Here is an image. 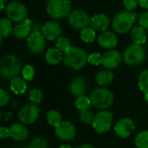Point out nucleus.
<instances>
[{
  "instance_id": "obj_17",
  "label": "nucleus",
  "mask_w": 148,
  "mask_h": 148,
  "mask_svg": "<svg viewBox=\"0 0 148 148\" xmlns=\"http://www.w3.org/2000/svg\"><path fill=\"white\" fill-rule=\"evenodd\" d=\"M31 20L25 19L22 23H18L13 28V35L18 39H23L29 37L31 34Z\"/></svg>"
},
{
  "instance_id": "obj_31",
  "label": "nucleus",
  "mask_w": 148,
  "mask_h": 148,
  "mask_svg": "<svg viewBox=\"0 0 148 148\" xmlns=\"http://www.w3.org/2000/svg\"><path fill=\"white\" fill-rule=\"evenodd\" d=\"M139 88L143 93H148V69L140 73L139 76Z\"/></svg>"
},
{
  "instance_id": "obj_46",
  "label": "nucleus",
  "mask_w": 148,
  "mask_h": 148,
  "mask_svg": "<svg viewBox=\"0 0 148 148\" xmlns=\"http://www.w3.org/2000/svg\"><path fill=\"white\" fill-rule=\"evenodd\" d=\"M3 1H6V0H3Z\"/></svg>"
},
{
  "instance_id": "obj_20",
  "label": "nucleus",
  "mask_w": 148,
  "mask_h": 148,
  "mask_svg": "<svg viewBox=\"0 0 148 148\" xmlns=\"http://www.w3.org/2000/svg\"><path fill=\"white\" fill-rule=\"evenodd\" d=\"M110 23V20L105 14H96L91 18L90 26L97 31H105Z\"/></svg>"
},
{
  "instance_id": "obj_8",
  "label": "nucleus",
  "mask_w": 148,
  "mask_h": 148,
  "mask_svg": "<svg viewBox=\"0 0 148 148\" xmlns=\"http://www.w3.org/2000/svg\"><path fill=\"white\" fill-rule=\"evenodd\" d=\"M113 123V114L108 110H102L95 114L94 121H93V127L94 129L99 134L107 133Z\"/></svg>"
},
{
  "instance_id": "obj_12",
  "label": "nucleus",
  "mask_w": 148,
  "mask_h": 148,
  "mask_svg": "<svg viewBox=\"0 0 148 148\" xmlns=\"http://www.w3.org/2000/svg\"><path fill=\"white\" fill-rule=\"evenodd\" d=\"M56 134L62 140H71L76 135V129L72 123L62 121L56 127Z\"/></svg>"
},
{
  "instance_id": "obj_9",
  "label": "nucleus",
  "mask_w": 148,
  "mask_h": 148,
  "mask_svg": "<svg viewBox=\"0 0 148 148\" xmlns=\"http://www.w3.org/2000/svg\"><path fill=\"white\" fill-rule=\"evenodd\" d=\"M91 18L88 14L82 10H76L70 12L69 16V25L76 29H82L86 27H88L90 24Z\"/></svg>"
},
{
  "instance_id": "obj_6",
  "label": "nucleus",
  "mask_w": 148,
  "mask_h": 148,
  "mask_svg": "<svg viewBox=\"0 0 148 148\" xmlns=\"http://www.w3.org/2000/svg\"><path fill=\"white\" fill-rule=\"evenodd\" d=\"M146 55V49L142 44L134 43L126 49L123 55V59L127 65L135 67L140 65L145 61Z\"/></svg>"
},
{
  "instance_id": "obj_40",
  "label": "nucleus",
  "mask_w": 148,
  "mask_h": 148,
  "mask_svg": "<svg viewBox=\"0 0 148 148\" xmlns=\"http://www.w3.org/2000/svg\"><path fill=\"white\" fill-rule=\"evenodd\" d=\"M10 136V128L7 127H1L0 128V138L1 139H5Z\"/></svg>"
},
{
  "instance_id": "obj_42",
  "label": "nucleus",
  "mask_w": 148,
  "mask_h": 148,
  "mask_svg": "<svg viewBox=\"0 0 148 148\" xmlns=\"http://www.w3.org/2000/svg\"><path fill=\"white\" fill-rule=\"evenodd\" d=\"M77 148H95V147H94L93 146L89 145V144H84V145H82V146L78 147Z\"/></svg>"
},
{
  "instance_id": "obj_39",
  "label": "nucleus",
  "mask_w": 148,
  "mask_h": 148,
  "mask_svg": "<svg viewBox=\"0 0 148 148\" xmlns=\"http://www.w3.org/2000/svg\"><path fill=\"white\" fill-rule=\"evenodd\" d=\"M10 101V95L9 94L4 90V89H1L0 90V105L1 106H5Z\"/></svg>"
},
{
  "instance_id": "obj_29",
  "label": "nucleus",
  "mask_w": 148,
  "mask_h": 148,
  "mask_svg": "<svg viewBox=\"0 0 148 148\" xmlns=\"http://www.w3.org/2000/svg\"><path fill=\"white\" fill-rule=\"evenodd\" d=\"M90 104H92L90 98L85 95L78 96L75 100V106L80 111L88 109V108L90 107Z\"/></svg>"
},
{
  "instance_id": "obj_36",
  "label": "nucleus",
  "mask_w": 148,
  "mask_h": 148,
  "mask_svg": "<svg viewBox=\"0 0 148 148\" xmlns=\"http://www.w3.org/2000/svg\"><path fill=\"white\" fill-rule=\"evenodd\" d=\"M88 62L95 66H99L102 63V55H101L100 53H92L88 55Z\"/></svg>"
},
{
  "instance_id": "obj_28",
  "label": "nucleus",
  "mask_w": 148,
  "mask_h": 148,
  "mask_svg": "<svg viewBox=\"0 0 148 148\" xmlns=\"http://www.w3.org/2000/svg\"><path fill=\"white\" fill-rule=\"evenodd\" d=\"M47 121L54 127H57L62 122V115L56 110H50L47 114Z\"/></svg>"
},
{
  "instance_id": "obj_35",
  "label": "nucleus",
  "mask_w": 148,
  "mask_h": 148,
  "mask_svg": "<svg viewBox=\"0 0 148 148\" xmlns=\"http://www.w3.org/2000/svg\"><path fill=\"white\" fill-rule=\"evenodd\" d=\"M28 148H48V144L45 139L42 137H37L29 143Z\"/></svg>"
},
{
  "instance_id": "obj_3",
  "label": "nucleus",
  "mask_w": 148,
  "mask_h": 148,
  "mask_svg": "<svg viewBox=\"0 0 148 148\" xmlns=\"http://www.w3.org/2000/svg\"><path fill=\"white\" fill-rule=\"evenodd\" d=\"M138 17L137 13L121 11L113 19V28L118 34H126L130 31Z\"/></svg>"
},
{
  "instance_id": "obj_41",
  "label": "nucleus",
  "mask_w": 148,
  "mask_h": 148,
  "mask_svg": "<svg viewBox=\"0 0 148 148\" xmlns=\"http://www.w3.org/2000/svg\"><path fill=\"white\" fill-rule=\"evenodd\" d=\"M139 3L142 8L148 10V0H139Z\"/></svg>"
},
{
  "instance_id": "obj_19",
  "label": "nucleus",
  "mask_w": 148,
  "mask_h": 148,
  "mask_svg": "<svg viewBox=\"0 0 148 148\" xmlns=\"http://www.w3.org/2000/svg\"><path fill=\"white\" fill-rule=\"evenodd\" d=\"M29 131L27 127L21 123H14L10 127V137L15 140H24L28 138Z\"/></svg>"
},
{
  "instance_id": "obj_13",
  "label": "nucleus",
  "mask_w": 148,
  "mask_h": 148,
  "mask_svg": "<svg viewBox=\"0 0 148 148\" xmlns=\"http://www.w3.org/2000/svg\"><path fill=\"white\" fill-rule=\"evenodd\" d=\"M42 33L49 41L57 40L62 35V27L56 21L47 22L42 27Z\"/></svg>"
},
{
  "instance_id": "obj_38",
  "label": "nucleus",
  "mask_w": 148,
  "mask_h": 148,
  "mask_svg": "<svg viewBox=\"0 0 148 148\" xmlns=\"http://www.w3.org/2000/svg\"><path fill=\"white\" fill-rule=\"evenodd\" d=\"M123 4L127 10H135L140 3L139 0H123Z\"/></svg>"
},
{
  "instance_id": "obj_24",
  "label": "nucleus",
  "mask_w": 148,
  "mask_h": 148,
  "mask_svg": "<svg viewBox=\"0 0 148 148\" xmlns=\"http://www.w3.org/2000/svg\"><path fill=\"white\" fill-rule=\"evenodd\" d=\"M10 89L16 95L24 94L27 89V84L24 79L21 77H15L10 80Z\"/></svg>"
},
{
  "instance_id": "obj_25",
  "label": "nucleus",
  "mask_w": 148,
  "mask_h": 148,
  "mask_svg": "<svg viewBox=\"0 0 148 148\" xmlns=\"http://www.w3.org/2000/svg\"><path fill=\"white\" fill-rule=\"evenodd\" d=\"M12 21L9 18H2L0 20V36L1 39L7 37L12 31Z\"/></svg>"
},
{
  "instance_id": "obj_1",
  "label": "nucleus",
  "mask_w": 148,
  "mask_h": 148,
  "mask_svg": "<svg viewBox=\"0 0 148 148\" xmlns=\"http://www.w3.org/2000/svg\"><path fill=\"white\" fill-rule=\"evenodd\" d=\"M22 62L20 59L12 54L5 55L0 62V74L5 80H12L20 74Z\"/></svg>"
},
{
  "instance_id": "obj_2",
  "label": "nucleus",
  "mask_w": 148,
  "mask_h": 148,
  "mask_svg": "<svg viewBox=\"0 0 148 148\" xmlns=\"http://www.w3.org/2000/svg\"><path fill=\"white\" fill-rule=\"evenodd\" d=\"M88 55L85 50L78 47H71L63 55L64 63L71 69H81L88 62Z\"/></svg>"
},
{
  "instance_id": "obj_22",
  "label": "nucleus",
  "mask_w": 148,
  "mask_h": 148,
  "mask_svg": "<svg viewBox=\"0 0 148 148\" xmlns=\"http://www.w3.org/2000/svg\"><path fill=\"white\" fill-rule=\"evenodd\" d=\"M114 75L113 72L109 69H103L99 71L95 75V82L101 86L109 85L113 82Z\"/></svg>"
},
{
  "instance_id": "obj_37",
  "label": "nucleus",
  "mask_w": 148,
  "mask_h": 148,
  "mask_svg": "<svg viewBox=\"0 0 148 148\" xmlns=\"http://www.w3.org/2000/svg\"><path fill=\"white\" fill-rule=\"evenodd\" d=\"M140 26L143 27L147 31H148V12H144L139 16Z\"/></svg>"
},
{
  "instance_id": "obj_15",
  "label": "nucleus",
  "mask_w": 148,
  "mask_h": 148,
  "mask_svg": "<svg viewBox=\"0 0 148 148\" xmlns=\"http://www.w3.org/2000/svg\"><path fill=\"white\" fill-rule=\"evenodd\" d=\"M121 62V55L119 51L115 49H110L106 53H104V55H102L101 64L108 69H112L118 67Z\"/></svg>"
},
{
  "instance_id": "obj_27",
  "label": "nucleus",
  "mask_w": 148,
  "mask_h": 148,
  "mask_svg": "<svg viewBox=\"0 0 148 148\" xmlns=\"http://www.w3.org/2000/svg\"><path fill=\"white\" fill-rule=\"evenodd\" d=\"M137 148H148V131H142L138 134L134 139Z\"/></svg>"
},
{
  "instance_id": "obj_30",
  "label": "nucleus",
  "mask_w": 148,
  "mask_h": 148,
  "mask_svg": "<svg viewBox=\"0 0 148 148\" xmlns=\"http://www.w3.org/2000/svg\"><path fill=\"white\" fill-rule=\"evenodd\" d=\"M56 47L60 49L62 52L65 53L67 52L72 46L70 44V41L69 38L65 37V36H60L56 42Z\"/></svg>"
},
{
  "instance_id": "obj_34",
  "label": "nucleus",
  "mask_w": 148,
  "mask_h": 148,
  "mask_svg": "<svg viewBox=\"0 0 148 148\" xmlns=\"http://www.w3.org/2000/svg\"><path fill=\"white\" fill-rule=\"evenodd\" d=\"M22 75L25 81H32L35 75V69L32 65H26L22 69Z\"/></svg>"
},
{
  "instance_id": "obj_16",
  "label": "nucleus",
  "mask_w": 148,
  "mask_h": 148,
  "mask_svg": "<svg viewBox=\"0 0 148 148\" xmlns=\"http://www.w3.org/2000/svg\"><path fill=\"white\" fill-rule=\"evenodd\" d=\"M98 43L104 49H114L118 44L117 36L111 32L105 30L98 36Z\"/></svg>"
},
{
  "instance_id": "obj_4",
  "label": "nucleus",
  "mask_w": 148,
  "mask_h": 148,
  "mask_svg": "<svg viewBox=\"0 0 148 148\" xmlns=\"http://www.w3.org/2000/svg\"><path fill=\"white\" fill-rule=\"evenodd\" d=\"M90 100L95 108L105 110L113 104L114 95L107 88H97L92 91L90 95Z\"/></svg>"
},
{
  "instance_id": "obj_43",
  "label": "nucleus",
  "mask_w": 148,
  "mask_h": 148,
  "mask_svg": "<svg viewBox=\"0 0 148 148\" xmlns=\"http://www.w3.org/2000/svg\"><path fill=\"white\" fill-rule=\"evenodd\" d=\"M59 148H72L70 146H69V145H62V146H61Z\"/></svg>"
},
{
  "instance_id": "obj_26",
  "label": "nucleus",
  "mask_w": 148,
  "mask_h": 148,
  "mask_svg": "<svg viewBox=\"0 0 148 148\" xmlns=\"http://www.w3.org/2000/svg\"><path fill=\"white\" fill-rule=\"evenodd\" d=\"M80 36H81V39L86 43L94 42L96 37L95 30L92 27H86V28L81 29Z\"/></svg>"
},
{
  "instance_id": "obj_33",
  "label": "nucleus",
  "mask_w": 148,
  "mask_h": 148,
  "mask_svg": "<svg viewBox=\"0 0 148 148\" xmlns=\"http://www.w3.org/2000/svg\"><path fill=\"white\" fill-rule=\"evenodd\" d=\"M29 100L32 104H39L42 101V93L39 89H32L29 93Z\"/></svg>"
},
{
  "instance_id": "obj_7",
  "label": "nucleus",
  "mask_w": 148,
  "mask_h": 148,
  "mask_svg": "<svg viewBox=\"0 0 148 148\" xmlns=\"http://www.w3.org/2000/svg\"><path fill=\"white\" fill-rule=\"evenodd\" d=\"M7 16L14 23H22L27 19V9L20 2H10L7 4L5 9Z\"/></svg>"
},
{
  "instance_id": "obj_14",
  "label": "nucleus",
  "mask_w": 148,
  "mask_h": 148,
  "mask_svg": "<svg viewBox=\"0 0 148 148\" xmlns=\"http://www.w3.org/2000/svg\"><path fill=\"white\" fill-rule=\"evenodd\" d=\"M134 123L130 118H123L116 123L114 127V131L119 137L127 138L134 132Z\"/></svg>"
},
{
  "instance_id": "obj_10",
  "label": "nucleus",
  "mask_w": 148,
  "mask_h": 148,
  "mask_svg": "<svg viewBox=\"0 0 148 148\" xmlns=\"http://www.w3.org/2000/svg\"><path fill=\"white\" fill-rule=\"evenodd\" d=\"M45 37L40 31H33L28 37L27 44L33 54H40L46 48Z\"/></svg>"
},
{
  "instance_id": "obj_21",
  "label": "nucleus",
  "mask_w": 148,
  "mask_h": 148,
  "mask_svg": "<svg viewBox=\"0 0 148 148\" xmlns=\"http://www.w3.org/2000/svg\"><path fill=\"white\" fill-rule=\"evenodd\" d=\"M45 60L49 65H58L62 60V51L56 47L49 49L45 55Z\"/></svg>"
},
{
  "instance_id": "obj_11",
  "label": "nucleus",
  "mask_w": 148,
  "mask_h": 148,
  "mask_svg": "<svg viewBox=\"0 0 148 148\" xmlns=\"http://www.w3.org/2000/svg\"><path fill=\"white\" fill-rule=\"evenodd\" d=\"M40 110L35 104H28L23 106L18 114V118L20 121L23 124H32L39 117Z\"/></svg>"
},
{
  "instance_id": "obj_18",
  "label": "nucleus",
  "mask_w": 148,
  "mask_h": 148,
  "mask_svg": "<svg viewBox=\"0 0 148 148\" xmlns=\"http://www.w3.org/2000/svg\"><path fill=\"white\" fill-rule=\"evenodd\" d=\"M87 89V82L82 76H77L74 78L69 83V91L74 96L84 95Z\"/></svg>"
},
{
  "instance_id": "obj_32",
  "label": "nucleus",
  "mask_w": 148,
  "mask_h": 148,
  "mask_svg": "<svg viewBox=\"0 0 148 148\" xmlns=\"http://www.w3.org/2000/svg\"><path fill=\"white\" fill-rule=\"evenodd\" d=\"M95 116L93 112L90 109H85V110H82L79 114V117L82 122L85 123V124H91L94 121Z\"/></svg>"
},
{
  "instance_id": "obj_5",
  "label": "nucleus",
  "mask_w": 148,
  "mask_h": 148,
  "mask_svg": "<svg viewBox=\"0 0 148 148\" xmlns=\"http://www.w3.org/2000/svg\"><path fill=\"white\" fill-rule=\"evenodd\" d=\"M70 10V0H49L47 3V12L54 19H62L69 16Z\"/></svg>"
},
{
  "instance_id": "obj_44",
  "label": "nucleus",
  "mask_w": 148,
  "mask_h": 148,
  "mask_svg": "<svg viewBox=\"0 0 148 148\" xmlns=\"http://www.w3.org/2000/svg\"><path fill=\"white\" fill-rule=\"evenodd\" d=\"M4 8V1L1 0V10H3Z\"/></svg>"
},
{
  "instance_id": "obj_45",
  "label": "nucleus",
  "mask_w": 148,
  "mask_h": 148,
  "mask_svg": "<svg viewBox=\"0 0 148 148\" xmlns=\"http://www.w3.org/2000/svg\"><path fill=\"white\" fill-rule=\"evenodd\" d=\"M145 98H146V101L147 102L148 104V93L147 94H146V97H145Z\"/></svg>"
},
{
  "instance_id": "obj_23",
  "label": "nucleus",
  "mask_w": 148,
  "mask_h": 148,
  "mask_svg": "<svg viewBox=\"0 0 148 148\" xmlns=\"http://www.w3.org/2000/svg\"><path fill=\"white\" fill-rule=\"evenodd\" d=\"M131 39L133 40L134 43L143 45L144 43H146L147 40V30L141 26L134 28L131 31Z\"/></svg>"
}]
</instances>
